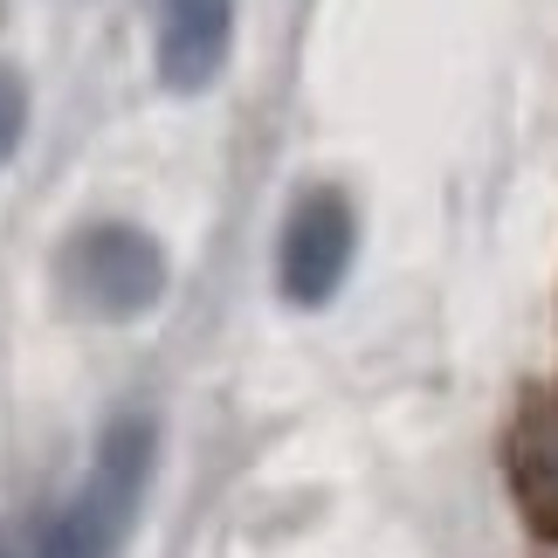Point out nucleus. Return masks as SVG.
I'll use <instances>...</instances> for the list:
<instances>
[{"label": "nucleus", "instance_id": "obj_1", "mask_svg": "<svg viewBox=\"0 0 558 558\" xmlns=\"http://www.w3.org/2000/svg\"><path fill=\"white\" fill-rule=\"evenodd\" d=\"M153 456H159V427L145 414L104 421L97 456H90V469H83L76 497L49 518L35 558H118L124 538H132V524H138V510H145Z\"/></svg>", "mask_w": 558, "mask_h": 558}, {"label": "nucleus", "instance_id": "obj_2", "mask_svg": "<svg viewBox=\"0 0 558 558\" xmlns=\"http://www.w3.org/2000/svg\"><path fill=\"white\" fill-rule=\"evenodd\" d=\"M166 248L132 221H97L76 228L56 255V283L83 317H104V325H124V317H145L166 296Z\"/></svg>", "mask_w": 558, "mask_h": 558}, {"label": "nucleus", "instance_id": "obj_3", "mask_svg": "<svg viewBox=\"0 0 558 558\" xmlns=\"http://www.w3.org/2000/svg\"><path fill=\"white\" fill-rule=\"evenodd\" d=\"M352 248H359V221H352V201L338 186H311L296 193L290 221H283V248H276V276H283V296L296 311H317L331 304L338 283L352 269Z\"/></svg>", "mask_w": 558, "mask_h": 558}, {"label": "nucleus", "instance_id": "obj_4", "mask_svg": "<svg viewBox=\"0 0 558 558\" xmlns=\"http://www.w3.org/2000/svg\"><path fill=\"white\" fill-rule=\"evenodd\" d=\"M234 49V0H159V76L166 90H207Z\"/></svg>", "mask_w": 558, "mask_h": 558}, {"label": "nucleus", "instance_id": "obj_5", "mask_svg": "<svg viewBox=\"0 0 558 558\" xmlns=\"http://www.w3.org/2000/svg\"><path fill=\"white\" fill-rule=\"evenodd\" d=\"M510 483H518L524 518L558 538V393H538L518 414V435H510Z\"/></svg>", "mask_w": 558, "mask_h": 558}, {"label": "nucleus", "instance_id": "obj_6", "mask_svg": "<svg viewBox=\"0 0 558 558\" xmlns=\"http://www.w3.org/2000/svg\"><path fill=\"white\" fill-rule=\"evenodd\" d=\"M21 132H28V90H21V76H14V70H0V166L14 159Z\"/></svg>", "mask_w": 558, "mask_h": 558}, {"label": "nucleus", "instance_id": "obj_7", "mask_svg": "<svg viewBox=\"0 0 558 558\" xmlns=\"http://www.w3.org/2000/svg\"><path fill=\"white\" fill-rule=\"evenodd\" d=\"M0 558H14V545H8V538H0Z\"/></svg>", "mask_w": 558, "mask_h": 558}]
</instances>
